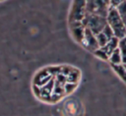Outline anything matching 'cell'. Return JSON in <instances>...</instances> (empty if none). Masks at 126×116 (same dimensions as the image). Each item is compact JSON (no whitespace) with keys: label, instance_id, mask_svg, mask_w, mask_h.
Listing matches in <instances>:
<instances>
[{"label":"cell","instance_id":"6da1fadb","mask_svg":"<svg viewBox=\"0 0 126 116\" xmlns=\"http://www.w3.org/2000/svg\"><path fill=\"white\" fill-rule=\"evenodd\" d=\"M106 21H107V25L113 31L114 37H116L119 40L126 37V25L120 18L116 8L113 7L109 8L106 15Z\"/></svg>","mask_w":126,"mask_h":116},{"label":"cell","instance_id":"7a4b0ae2","mask_svg":"<svg viewBox=\"0 0 126 116\" xmlns=\"http://www.w3.org/2000/svg\"><path fill=\"white\" fill-rule=\"evenodd\" d=\"M85 28L90 29L94 35H97L100 33L104 27L107 25V21L105 17L95 15V14H89L87 13L84 20L82 21Z\"/></svg>","mask_w":126,"mask_h":116},{"label":"cell","instance_id":"3957f363","mask_svg":"<svg viewBox=\"0 0 126 116\" xmlns=\"http://www.w3.org/2000/svg\"><path fill=\"white\" fill-rule=\"evenodd\" d=\"M109 8V0H86V10L89 14H95L106 18Z\"/></svg>","mask_w":126,"mask_h":116},{"label":"cell","instance_id":"277c9868","mask_svg":"<svg viewBox=\"0 0 126 116\" xmlns=\"http://www.w3.org/2000/svg\"><path fill=\"white\" fill-rule=\"evenodd\" d=\"M87 14L86 0H73L69 14V23L82 22Z\"/></svg>","mask_w":126,"mask_h":116},{"label":"cell","instance_id":"5b68a950","mask_svg":"<svg viewBox=\"0 0 126 116\" xmlns=\"http://www.w3.org/2000/svg\"><path fill=\"white\" fill-rule=\"evenodd\" d=\"M82 45L87 50H89V51H91L93 53L99 48V46L97 44V41H96L95 35L88 28L85 29V34H84V39H83Z\"/></svg>","mask_w":126,"mask_h":116},{"label":"cell","instance_id":"8992f818","mask_svg":"<svg viewBox=\"0 0 126 116\" xmlns=\"http://www.w3.org/2000/svg\"><path fill=\"white\" fill-rule=\"evenodd\" d=\"M70 26V31H71V35L73 37V39L82 44L83 39H84V34H85V26L83 25V22H72L69 23Z\"/></svg>","mask_w":126,"mask_h":116},{"label":"cell","instance_id":"52a82bcc","mask_svg":"<svg viewBox=\"0 0 126 116\" xmlns=\"http://www.w3.org/2000/svg\"><path fill=\"white\" fill-rule=\"evenodd\" d=\"M51 79H52V75H51V73L49 72L48 68H46V69L40 70L39 72H37V73L35 74L34 79H33V84H34L35 86L41 87V86L45 85L46 83H48Z\"/></svg>","mask_w":126,"mask_h":116},{"label":"cell","instance_id":"ba28073f","mask_svg":"<svg viewBox=\"0 0 126 116\" xmlns=\"http://www.w3.org/2000/svg\"><path fill=\"white\" fill-rule=\"evenodd\" d=\"M118 44H119V39H117L116 37H113V38H111V39L108 41V43H107L103 48H101V49H103L104 52H105L108 56H110V54H111L112 52H114V51L118 48Z\"/></svg>","mask_w":126,"mask_h":116},{"label":"cell","instance_id":"9c48e42d","mask_svg":"<svg viewBox=\"0 0 126 116\" xmlns=\"http://www.w3.org/2000/svg\"><path fill=\"white\" fill-rule=\"evenodd\" d=\"M110 65H111L113 71L120 77V79L126 83V67H125V64L120 63V64H110Z\"/></svg>","mask_w":126,"mask_h":116},{"label":"cell","instance_id":"30bf717a","mask_svg":"<svg viewBox=\"0 0 126 116\" xmlns=\"http://www.w3.org/2000/svg\"><path fill=\"white\" fill-rule=\"evenodd\" d=\"M108 60H109L110 64H120V63H122V58H121V54H120V51H119L118 48L110 54Z\"/></svg>","mask_w":126,"mask_h":116},{"label":"cell","instance_id":"8fae6325","mask_svg":"<svg viewBox=\"0 0 126 116\" xmlns=\"http://www.w3.org/2000/svg\"><path fill=\"white\" fill-rule=\"evenodd\" d=\"M118 49H119L120 54H121L122 63H123V64H126V37L119 40Z\"/></svg>","mask_w":126,"mask_h":116},{"label":"cell","instance_id":"7c38bea8","mask_svg":"<svg viewBox=\"0 0 126 116\" xmlns=\"http://www.w3.org/2000/svg\"><path fill=\"white\" fill-rule=\"evenodd\" d=\"M95 37H96V41H97V44H98L99 48H103L108 43V41L110 40L103 32L98 33L97 35H95Z\"/></svg>","mask_w":126,"mask_h":116},{"label":"cell","instance_id":"4fadbf2b","mask_svg":"<svg viewBox=\"0 0 126 116\" xmlns=\"http://www.w3.org/2000/svg\"><path fill=\"white\" fill-rule=\"evenodd\" d=\"M116 10H117V12H118L120 18L122 19V21H123V22L125 23V25H126V1L123 2V3H121L120 5H118V6L116 7Z\"/></svg>","mask_w":126,"mask_h":116},{"label":"cell","instance_id":"5bb4252c","mask_svg":"<svg viewBox=\"0 0 126 116\" xmlns=\"http://www.w3.org/2000/svg\"><path fill=\"white\" fill-rule=\"evenodd\" d=\"M94 56H96L97 58H99L100 59H103V60H108V58H109V56L101 48H98L96 51L94 52Z\"/></svg>","mask_w":126,"mask_h":116},{"label":"cell","instance_id":"9a60e30c","mask_svg":"<svg viewBox=\"0 0 126 116\" xmlns=\"http://www.w3.org/2000/svg\"><path fill=\"white\" fill-rule=\"evenodd\" d=\"M76 87H77V83L66 82L65 85H64V92H65V94H68V93L72 92Z\"/></svg>","mask_w":126,"mask_h":116},{"label":"cell","instance_id":"2e32d148","mask_svg":"<svg viewBox=\"0 0 126 116\" xmlns=\"http://www.w3.org/2000/svg\"><path fill=\"white\" fill-rule=\"evenodd\" d=\"M126 0H109V3H110V7H113V8H116L118 5H120L121 3L125 2Z\"/></svg>","mask_w":126,"mask_h":116},{"label":"cell","instance_id":"e0dca14e","mask_svg":"<svg viewBox=\"0 0 126 116\" xmlns=\"http://www.w3.org/2000/svg\"><path fill=\"white\" fill-rule=\"evenodd\" d=\"M1 1H3V0H0V2H1Z\"/></svg>","mask_w":126,"mask_h":116},{"label":"cell","instance_id":"ac0fdd59","mask_svg":"<svg viewBox=\"0 0 126 116\" xmlns=\"http://www.w3.org/2000/svg\"><path fill=\"white\" fill-rule=\"evenodd\" d=\"M125 67H126V64H125Z\"/></svg>","mask_w":126,"mask_h":116}]
</instances>
